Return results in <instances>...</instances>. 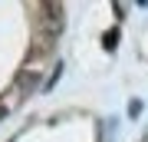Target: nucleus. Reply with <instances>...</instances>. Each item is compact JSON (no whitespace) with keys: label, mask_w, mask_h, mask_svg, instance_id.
<instances>
[{"label":"nucleus","mask_w":148,"mask_h":142,"mask_svg":"<svg viewBox=\"0 0 148 142\" xmlns=\"http://www.w3.org/2000/svg\"><path fill=\"white\" fill-rule=\"evenodd\" d=\"M36 13H40V30H36V33L59 40V33H63V23H66V10H63L59 3H40V7H36Z\"/></svg>","instance_id":"f257e3e1"},{"label":"nucleus","mask_w":148,"mask_h":142,"mask_svg":"<svg viewBox=\"0 0 148 142\" xmlns=\"http://www.w3.org/2000/svg\"><path fill=\"white\" fill-rule=\"evenodd\" d=\"M13 86H16V96H30L33 89H40V73L36 69H23L20 76H13Z\"/></svg>","instance_id":"f03ea898"},{"label":"nucleus","mask_w":148,"mask_h":142,"mask_svg":"<svg viewBox=\"0 0 148 142\" xmlns=\"http://www.w3.org/2000/svg\"><path fill=\"white\" fill-rule=\"evenodd\" d=\"M115 43H119V26H112V30H106V37H102V46L115 50Z\"/></svg>","instance_id":"7ed1b4c3"},{"label":"nucleus","mask_w":148,"mask_h":142,"mask_svg":"<svg viewBox=\"0 0 148 142\" xmlns=\"http://www.w3.org/2000/svg\"><path fill=\"white\" fill-rule=\"evenodd\" d=\"M59 76H63V63H56V66H53V76H49V79H46V83H43V86H46V89H53Z\"/></svg>","instance_id":"20e7f679"},{"label":"nucleus","mask_w":148,"mask_h":142,"mask_svg":"<svg viewBox=\"0 0 148 142\" xmlns=\"http://www.w3.org/2000/svg\"><path fill=\"white\" fill-rule=\"evenodd\" d=\"M138 112H142V99H132V106H128V116L138 119Z\"/></svg>","instance_id":"39448f33"},{"label":"nucleus","mask_w":148,"mask_h":142,"mask_svg":"<svg viewBox=\"0 0 148 142\" xmlns=\"http://www.w3.org/2000/svg\"><path fill=\"white\" fill-rule=\"evenodd\" d=\"M3 116H7V106H0V119H3Z\"/></svg>","instance_id":"423d86ee"}]
</instances>
